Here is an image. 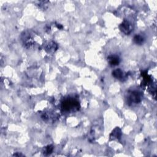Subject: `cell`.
<instances>
[{
	"label": "cell",
	"instance_id": "cell-1",
	"mask_svg": "<svg viewBox=\"0 0 157 157\" xmlns=\"http://www.w3.org/2000/svg\"><path fill=\"white\" fill-rule=\"evenodd\" d=\"M21 41L24 47L31 49L39 46L41 44V39L35 32L31 30H26L21 34Z\"/></svg>",
	"mask_w": 157,
	"mask_h": 157
},
{
	"label": "cell",
	"instance_id": "cell-2",
	"mask_svg": "<svg viewBox=\"0 0 157 157\" xmlns=\"http://www.w3.org/2000/svg\"><path fill=\"white\" fill-rule=\"evenodd\" d=\"M80 109L78 100L74 97H68L64 99L61 103V109L65 112H72L77 111Z\"/></svg>",
	"mask_w": 157,
	"mask_h": 157
},
{
	"label": "cell",
	"instance_id": "cell-3",
	"mask_svg": "<svg viewBox=\"0 0 157 157\" xmlns=\"http://www.w3.org/2000/svg\"><path fill=\"white\" fill-rule=\"evenodd\" d=\"M142 94L138 91H129L126 96V102L129 106L139 104L142 101Z\"/></svg>",
	"mask_w": 157,
	"mask_h": 157
},
{
	"label": "cell",
	"instance_id": "cell-4",
	"mask_svg": "<svg viewBox=\"0 0 157 157\" xmlns=\"http://www.w3.org/2000/svg\"><path fill=\"white\" fill-rule=\"evenodd\" d=\"M119 28L125 35H128L133 31L134 26L133 23L129 19H125L119 26Z\"/></svg>",
	"mask_w": 157,
	"mask_h": 157
},
{
	"label": "cell",
	"instance_id": "cell-5",
	"mask_svg": "<svg viewBox=\"0 0 157 157\" xmlns=\"http://www.w3.org/2000/svg\"><path fill=\"white\" fill-rule=\"evenodd\" d=\"M59 117L60 115L53 111H46L41 114V119L47 123H54Z\"/></svg>",
	"mask_w": 157,
	"mask_h": 157
},
{
	"label": "cell",
	"instance_id": "cell-6",
	"mask_svg": "<svg viewBox=\"0 0 157 157\" xmlns=\"http://www.w3.org/2000/svg\"><path fill=\"white\" fill-rule=\"evenodd\" d=\"M58 49L57 44L54 41H50L47 42L44 47V49L47 53L52 54L55 53Z\"/></svg>",
	"mask_w": 157,
	"mask_h": 157
},
{
	"label": "cell",
	"instance_id": "cell-7",
	"mask_svg": "<svg viewBox=\"0 0 157 157\" xmlns=\"http://www.w3.org/2000/svg\"><path fill=\"white\" fill-rule=\"evenodd\" d=\"M113 77H114L117 79L123 81V78H126V74L121 69H116L114 70L112 72Z\"/></svg>",
	"mask_w": 157,
	"mask_h": 157
},
{
	"label": "cell",
	"instance_id": "cell-8",
	"mask_svg": "<svg viewBox=\"0 0 157 157\" xmlns=\"http://www.w3.org/2000/svg\"><path fill=\"white\" fill-rule=\"evenodd\" d=\"M108 60L110 65L115 66L119 65L120 62V57L117 55H111L108 57Z\"/></svg>",
	"mask_w": 157,
	"mask_h": 157
},
{
	"label": "cell",
	"instance_id": "cell-9",
	"mask_svg": "<svg viewBox=\"0 0 157 157\" xmlns=\"http://www.w3.org/2000/svg\"><path fill=\"white\" fill-rule=\"evenodd\" d=\"M122 136V131L119 128H115L110 134V139L111 140H117L120 139Z\"/></svg>",
	"mask_w": 157,
	"mask_h": 157
},
{
	"label": "cell",
	"instance_id": "cell-10",
	"mask_svg": "<svg viewBox=\"0 0 157 157\" xmlns=\"http://www.w3.org/2000/svg\"><path fill=\"white\" fill-rule=\"evenodd\" d=\"M49 2L48 1H38L35 2L36 6L42 11H46L47 9L49 8Z\"/></svg>",
	"mask_w": 157,
	"mask_h": 157
},
{
	"label": "cell",
	"instance_id": "cell-11",
	"mask_svg": "<svg viewBox=\"0 0 157 157\" xmlns=\"http://www.w3.org/2000/svg\"><path fill=\"white\" fill-rule=\"evenodd\" d=\"M133 41L137 45H142L145 41V38L143 35H141L140 34L136 35L134 36Z\"/></svg>",
	"mask_w": 157,
	"mask_h": 157
},
{
	"label": "cell",
	"instance_id": "cell-12",
	"mask_svg": "<svg viewBox=\"0 0 157 157\" xmlns=\"http://www.w3.org/2000/svg\"><path fill=\"white\" fill-rule=\"evenodd\" d=\"M53 146L52 145H48L43 149V153L45 155H49L53 152Z\"/></svg>",
	"mask_w": 157,
	"mask_h": 157
},
{
	"label": "cell",
	"instance_id": "cell-13",
	"mask_svg": "<svg viewBox=\"0 0 157 157\" xmlns=\"http://www.w3.org/2000/svg\"><path fill=\"white\" fill-rule=\"evenodd\" d=\"M56 27H57V28H58V29H60V30L63 29V26H62L61 25H60V24H56Z\"/></svg>",
	"mask_w": 157,
	"mask_h": 157
},
{
	"label": "cell",
	"instance_id": "cell-14",
	"mask_svg": "<svg viewBox=\"0 0 157 157\" xmlns=\"http://www.w3.org/2000/svg\"><path fill=\"white\" fill-rule=\"evenodd\" d=\"M13 156H24V155L23 154H22V153H14L13 155Z\"/></svg>",
	"mask_w": 157,
	"mask_h": 157
}]
</instances>
